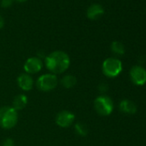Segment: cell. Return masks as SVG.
Returning <instances> with one entry per match:
<instances>
[{
    "label": "cell",
    "mask_w": 146,
    "mask_h": 146,
    "mask_svg": "<svg viewBox=\"0 0 146 146\" xmlns=\"http://www.w3.org/2000/svg\"><path fill=\"white\" fill-rule=\"evenodd\" d=\"M43 68V62L40 58L39 57H31L29 58L23 65V69L25 70V73L29 75L36 74L40 72Z\"/></svg>",
    "instance_id": "52a82bcc"
},
{
    "label": "cell",
    "mask_w": 146,
    "mask_h": 146,
    "mask_svg": "<svg viewBox=\"0 0 146 146\" xmlns=\"http://www.w3.org/2000/svg\"><path fill=\"white\" fill-rule=\"evenodd\" d=\"M75 121V114L68 111V110H63L57 113L55 118L56 124L62 128H67L73 125Z\"/></svg>",
    "instance_id": "ba28073f"
},
{
    "label": "cell",
    "mask_w": 146,
    "mask_h": 146,
    "mask_svg": "<svg viewBox=\"0 0 146 146\" xmlns=\"http://www.w3.org/2000/svg\"><path fill=\"white\" fill-rule=\"evenodd\" d=\"M2 146H15V143H14V140L12 138H6L3 143H2Z\"/></svg>",
    "instance_id": "e0dca14e"
},
{
    "label": "cell",
    "mask_w": 146,
    "mask_h": 146,
    "mask_svg": "<svg viewBox=\"0 0 146 146\" xmlns=\"http://www.w3.org/2000/svg\"><path fill=\"white\" fill-rule=\"evenodd\" d=\"M58 84V79L57 75L52 73H45L40 76L36 80V87L39 90L42 92H48L53 90Z\"/></svg>",
    "instance_id": "5b68a950"
},
{
    "label": "cell",
    "mask_w": 146,
    "mask_h": 146,
    "mask_svg": "<svg viewBox=\"0 0 146 146\" xmlns=\"http://www.w3.org/2000/svg\"><path fill=\"white\" fill-rule=\"evenodd\" d=\"M4 24H5L4 19H3V17L1 16H0V29H1L4 27Z\"/></svg>",
    "instance_id": "d6986e66"
},
{
    "label": "cell",
    "mask_w": 146,
    "mask_h": 146,
    "mask_svg": "<svg viewBox=\"0 0 146 146\" xmlns=\"http://www.w3.org/2000/svg\"><path fill=\"white\" fill-rule=\"evenodd\" d=\"M34 79L31 75L27 73L20 74L17 78V84L19 88L23 91H30L34 87Z\"/></svg>",
    "instance_id": "9c48e42d"
},
{
    "label": "cell",
    "mask_w": 146,
    "mask_h": 146,
    "mask_svg": "<svg viewBox=\"0 0 146 146\" xmlns=\"http://www.w3.org/2000/svg\"><path fill=\"white\" fill-rule=\"evenodd\" d=\"M74 129H75L76 133L78 134L79 136H82V137H85L89 132L87 125L82 122H77L74 125Z\"/></svg>",
    "instance_id": "9a60e30c"
},
{
    "label": "cell",
    "mask_w": 146,
    "mask_h": 146,
    "mask_svg": "<svg viewBox=\"0 0 146 146\" xmlns=\"http://www.w3.org/2000/svg\"><path fill=\"white\" fill-rule=\"evenodd\" d=\"M12 3H13V0H1V2H0L1 6L4 8H8L11 6Z\"/></svg>",
    "instance_id": "2e32d148"
},
{
    "label": "cell",
    "mask_w": 146,
    "mask_h": 146,
    "mask_svg": "<svg viewBox=\"0 0 146 146\" xmlns=\"http://www.w3.org/2000/svg\"><path fill=\"white\" fill-rule=\"evenodd\" d=\"M104 14V9L102 5L94 4L87 10V17L90 20H96Z\"/></svg>",
    "instance_id": "8fae6325"
},
{
    "label": "cell",
    "mask_w": 146,
    "mask_h": 146,
    "mask_svg": "<svg viewBox=\"0 0 146 146\" xmlns=\"http://www.w3.org/2000/svg\"><path fill=\"white\" fill-rule=\"evenodd\" d=\"M113 102L108 96L101 95L95 99L94 108L96 113L102 116L110 115L113 110Z\"/></svg>",
    "instance_id": "277c9868"
},
{
    "label": "cell",
    "mask_w": 146,
    "mask_h": 146,
    "mask_svg": "<svg viewBox=\"0 0 146 146\" xmlns=\"http://www.w3.org/2000/svg\"><path fill=\"white\" fill-rule=\"evenodd\" d=\"M111 51L116 55H123L125 53V46L119 41H113L111 44Z\"/></svg>",
    "instance_id": "5bb4252c"
},
{
    "label": "cell",
    "mask_w": 146,
    "mask_h": 146,
    "mask_svg": "<svg viewBox=\"0 0 146 146\" xmlns=\"http://www.w3.org/2000/svg\"><path fill=\"white\" fill-rule=\"evenodd\" d=\"M45 64L50 73L54 75L62 74L70 67V58L66 52L58 50L46 56Z\"/></svg>",
    "instance_id": "6da1fadb"
},
{
    "label": "cell",
    "mask_w": 146,
    "mask_h": 146,
    "mask_svg": "<svg viewBox=\"0 0 146 146\" xmlns=\"http://www.w3.org/2000/svg\"><path fill=\"white\" fill-rule=\"evenodd\" d=\"M18 121V113L12 106H5L0 108V126L4 129H11Z\"/></svg>",
    "instance_id": "7a4b0ae2"
},
{
    "label": "cell",
    "mask_w": 146,
    "mask_h": 146,
    "mask_svg": "<svg viewBox=\"0 0 146 146\" xmlns=\"http://www.w3.org/2000/svg\"><path fill=\"white\" fill-rule=\"evenodd\" d=\"M123 69L122 62L114 57H110L106 58L102 65V70L103 74L110 78L118 77Z\"/></svg>",
    "instance_id": "3957f363"
},
{
    "label": "cell",
    "mask_w": 146,
    "mask_h": 146,
    "mask_svg": "<svg viewBox=\"0 0 146 146\" xmlns=\"http://www.w3.org/2000/svg\"><path fill=\"white\" fill-rule=\"evenodd\" d=\"M130 79L135 85L142 86L146 83V70L141 65H134L130 70Z\"/></svg>",
    "instance_id": "8992f818"
},
{
    "label": "cell",
    "mask_w": 146,
    "mask_h": 146,
    "mask_svg": "<svg viewBox=\"0 0 146 146\" xmlns=\"http://www.w3.org/2000/svg\"><path fill=\"white\" fill-rule=\"evenodd\" d=\"M119 109L121 113L125 114H134L137 112V105L130 100H122L119 104Z\"/></svg>",
    "instance_id": "30bf717a"
},
{
    "label": "cell",
    "mask_w": 146,
    "mask_h": 146,
    "mask_svg": "<svg viewBox=\"0 0 146 146\" xmlns=\"http://www.w3.org/2000/svg\"><path fill=\"white\" fill-rule=\"evenodd\" d=\"M17 2H25V1H27V0H17Z\"/></svg>",
    "instance_id": "ffe728a7"
},
{
    "label": "cell",
    "mask_w": 146,
    "mask_h": 146,
    "mask_svg": "<svg viewBox=\"0 0 146 146\" xmlns=\"http://www.w3.org/2000/svg\"><path fill=\"white\" fill-rule=\"evenodd\" d=\"M77 78L75 76H73V75H65L64 76L61 80H60V84L61 85L65 88V89H71L74 87L76 84H77Z\"/></svg>",
    "instance_id": "4fadbf2b"
},
{
    "label": "cell",
    "mask_w": 146,
    "mask_h": 146,
    "mask_svg": "<svg viewBox=\"0 0 146 146\" xmlns=\"http://www.w3.org/2000/svg\"><path fill=\"white\" fill-rule=\"evenodd\" d=\"M98 89H99L100 92H102V93H105V92L108 90V85H107L105 83H102V84H101L99 85Z\"/></svg>",
    "instance_id": "ac0fdd59"
},
{
    "label": "cell",
    "mask_w": 146,
    "mask_h": 146,
    "mask_svg": "<svg viewBox=\"0 0 146 146\" xmlns=\"http://www.w3.org/2000/svg\"><path fill=\"white\" fill-rule=\"evenodd\" d=\"M28 102H29V100H28V97L26 95L19 94L14 98V100L12 102V108H14L17 111L22 110L27 106Z\"/></svg>",
    "instance_id": "7c38bea8"
}]
</instances>
